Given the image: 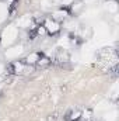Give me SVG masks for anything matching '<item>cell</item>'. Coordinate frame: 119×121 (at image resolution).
Segmentation results:
<instances>
[{"instance_id":"cell-10","label":"cell","mask_w":119,"mask_h":121,"mask_svg":"<svg viewBox=\"0 0 119 121\" xmlns=\"http://www.w3.org/2000/svg\"><path fill=\"white\" fill-rule=\"evenodd\" d=\"M24 69H25V63H23L20 60H14V63H13V72L14 73H23Z\"/></svg>"},{"instance_id":"cell-3","label":"cell","mask_w":119,"mask_h":121,"mask_svg":"<svg viewBox=\"0 0 119 121\" xmlns=\"http://www.w3.org/2000/svg\"><path fill=\"white\" fill-rule=\"evenodd\" d=\"M44 28H45L46 32H49V34H56L59 31L60 26H59V23L55 21L53 18H46L45 23H44Z\"/></svg>"},{"instance_id":"cell-6","label":"cell","mask_w":119,"mask_h":121,"mask_svg":"<svg viewBox=\"0 0 119 121\" xmlns=\"http://www.w3.org/2000/svg\"><path fill=\"white\" fill-rule=\"evenodd\" d=\"M8 17V4L7 3H0V24Z\"/></svg>"},{"instance_id":"cell-17","label":"cell","mask_w":119,"mask_h":121,"mask_svg":"<svg viewBox=\"0 0 119 121\" xmlns=\"http://www.w3.org/2000/svg\"><path fill=\"white\" fill-rule=\"evenodd\" d=\"M95 1H97V0H86V3H87V4H91V3H95Z\"/></svg>"},{"instance_id":"cell-8","label":"cell","mask_w":119,"mask_h":121,"mask_svg":"<svg viewBox=\"0 0 119 121\" xmlns=\"http://www.w3.org/2000/svg\"><path fill=\"white\" fill-rule=\"evenodd\" d=\"M105 7H107L108 13L116 14V11H118V3H116V0H108L107 4H105Z\"/></svg>"},{"instance_id":"cell-12","label":"cell","mask_w":119,"mask_h":121,"mask_svg":"<svg viewBox=\"0 0 119 121\" xmlns=\"http://www.w3.org/2000/svg\"><path fill=\"white\" fill-rule=\"evenodd\" d=\"M36 63H38L39 66H44V65H48V63H49V59H48V58H41Z\"/></svg>"},{"instance_id":"cell-11","label":"cell","mask_w":119,"mask_h":121,"mask_svg":"<svg viewBox=\"0 0 119 121\" xmlns=\"http://www.w3.org/2000/svg\"><path fill=\"white\" fill-rule=\"evenodd\" d=\"M109 108H111L109 101H99L97 104V111H108Z\"/></svg>"},{"instance_id":"cell-5","label":"cell","mask_w":119,"mask_h":121,"mask_svg":"<svg viewBox=\"0 0 119 121\" xmlns=\"http://www.w3.org/2000/svg\"><path fill=\"white\" fill-rule=\"evenodd\" d=\"M31 23H32L31 17L25 14V16H23V17L18 18V21H17V27H18V28H30Z\"/></svg>"},{"instance_id":"cell-4","label":"cell","mask_w":119,"mask_h":121,"mask_svg":"<svg viewBox=\"0 0 119 121\" xmlns=\"http://www.w3.org/2000/svg\"><path fill=\"white\" fill-rule=\"evenodd\" d=\"M67 16H69V11H67V10H64V9H59V10H55V11H53L52 18H53L55 21H63V20L67 18Z\"/></svg>"},{"instance_id":"cell-14","label":"cell","mask_w":119,"mask_h":121,"mask_svg":"<svg viewBox=\"0 0 119 121\" xmlns=\"http://www.w3.org/2000/svg\"><path fill=\"white\" fill-rule=\"evenodd\" d=\"M62 4L63 6H70V4H74V0H62Z\"/></svg>"},{"instance_id":"cell-16","label":"cell","mask_w":119,"mask_h":121,"mask_svg":"<svg viewBox=\"0 0 119 121\" xmlns=\"http://www.w3.org/2000/svg\"><path fill=\"white\" fill-rule=\"evenodd\" d=\"M4 70H6V66H4L3 63H0V75H3V73H4Z\"/></svg>"},{"instance_id":"cell-15","label":"cell","mask_w":119,"mask_h":121,"mask_svg":"<svg viewBox=\"0 0 119 121\" xmlns=\"http://www.w3.org/2000/svg\"><path fill=\"white\" fill-rule=\"evenodd\" d=\"M83 7V3H77L76 6H73V11H77V10H80Z\"/></svg>"},{"instance_id":"cell-7","label":"cell","mask_w":119,"mask_h":121,"mask_svg":"<svg viewBox=\"0 0 119 121\" xmlns=\"http://www.w3.org/2000/svg\"><path fill=\"white\" fill-rule=\"evenodd\" d=\"M39 59H41L39 52H31L30 55L25 58V65H34V63H36Z\"/></svg>"},{"instance_id":"cell-2","label":"cell","mask_w":119,"mask_h":121,"mask_svg":"<svg viewBox=\"0 0 119 121\" xmlns=\"http://www.w3.org/2000/svg\"><path fill=\"white\" fill-rule=\"evenodd\" d=\"M23 54H24V45H21V44L7 47V49L4 51V56H6V59H8V60L18 59V56H21Z\"/></svg>"},{"instance_id":"cell-9","label":"cell","mask_w":119,"mask_h":121,"mask_svg":"<svg viewBox=\"0 0 119 121\" xmlns=\"http://www.w3.org/2000/svg\"><path fill=\"white\" fill-rule=\"evenodd\" d=\"M105 121H116V117H118V111L116 108H109L108 111H105Z\"/></svg>"},{"instance_id":"cell-1","label":"cell","mask_w":119,"mask_h":121,"mask_svg":"<svg viewBox=\"0 0 119 121\" xmlns=\"http://www.w3.org/2000/svg\"><path fill=\"white\" fill-rule=\"evenodd\" d=\"M17 39H18V27L16 24H8L3 28L0 34V41L4 48L11 47Z\"/></svg>"},{"instance_id":"cell-13","label":"cell","mask_w":119,"mask_h":121,"mask_svg":"<svg viewBox=\"0 0 119 121\" xmlns=\"http://www.w3.org/2000/svg\"><path fill=\"white\" fill-rule=\"evenodd\" d=\"M111 91H112V96L116 97V94H118V83H114V86H112Z\"/></svg>"}]
</instances>
